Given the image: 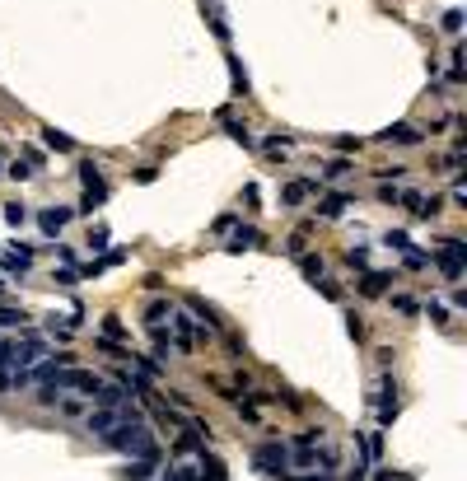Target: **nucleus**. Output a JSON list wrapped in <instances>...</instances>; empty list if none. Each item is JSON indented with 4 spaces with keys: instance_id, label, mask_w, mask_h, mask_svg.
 Here are the masks:
<instances>
[{
    "instance_id": "f257e3e1",
    "label": "nucleus",
    "mask_w": 467,
    "mask_h": 481,
    "mask_svg": "<svg viewBox=\"0 0 467 481\" xmlns=\"http://www.w3.org/2000/svg\"><path fill=\"white\" fill-rule=\"evenodd\" d=\"M103 444L108 449H117V453H126V458H159V449H155V439H150V425L145 420H117L108 435H103Z\"/></svg>"
},
{
    "instance_id": "f03ea898",
    "label": "nucleus",
    "mask_w": 467,
    "mask_h": 481,
    "mask_svg": "<svg viewBox=\"0 0 467 481\" xmlns=\"http://www.w3.org/2000/svg\"><path fill=\"white\" fill-rule=\"evenodd\" d=\"M79 183H84V197H79V215H93L98 206L108 201V183H103V169L93 159H79Z\"/></svg>"
},
{
    "instance_id": "7ed1b4c3",
    "label": "nucleus",
    "mask_w": 467,
    "mask_h": 481,
    "mask_svg": "<svg viewBox=\"0 0 467 481\" xmlns=\"http://www.w3.org/2000/svg\"><path fill=\"white\" fill-rule=\"evenodd\" d=\"M430 262L439 266V276H444V280H458V276H463V266H467V238H458V234L444 238Z\"/></svg>"
},
{
    "instance_id": "20e7f679",
    "label": "nucleus",
    "mask_w": 467,
    "mask_h": 481,
    "mask_svg": "<svg viewBox=\"0 0 467 481\" xmlns=\"http://www.w3.org/2000/svg\"><path fill=\"white\" fill-rule=\"evenodd\" d=\"M252 463L262 467L266 477H285V472H290V449H285L280 439H266L262 449L252 453Z\"/></svg>"
},
{
    "instance_id": "39448f33",
    "label": "nucleus",
    "mask_w": 467,
    "mask_h": 481,
    "mask_svg": "<svg viewBox=\"0 0 467 481\" xmlns=\"http://www.w3.org/2000/svg\"><path fill=\"white\" fill-rule=\"evenodd\" d=\"M374 402H378V425L388 430L392 420H397V379H392V374H383V379H378V392H374Z\"/></svg>"
},
{
    "instance_id": "423d86ee",
    "label": "nucleus",
    "mask_w": 467,
    "mask_h": 481,
    "mask_svg": "<svg viewBox=\"0 0 467 481\" xmlns=\"http://www.w3.org/2000/svg\"><path fill=\"white\" fill-rule=\"evenodd\" d=\"M378 140H383V145H420V140H425V131H420V126H411V122H392L388 131H378Z\"/></svg>"
},
{
    "instance_id": "0eeeda50",
    "label": "nucleus",
    "mask_w": 467,
    "mask_h": 481,
    "mask_svg": "<svg viewBox=\"0 0 467 481\" xmlns=\"http://www.w3.org/2000/svg\"><path fill=\"white\" fill-rule=\"evenodd\" d=\"M66 224H70V206H52V211H38V229H43L47 238H56Z\"/></svg>"
},
{
    "instance_id": "6e6552de",
    "label": "nucleus",
    "mask_w": 467,
    "mask_h": 481,
    "mask_svg": "<svg viewBox=\"0 0 467 481\" xmlns=\"http://www.w3.org/2000/svg\"><path fill=\"white\" fill-rule=\"evenodd\" d=\"M257 243H262V229H257V224H234L224 248H229V252H248V248H257Z\"/></svg>"
},
{
    "instance_id": "1a4fd4ad",
    "label": "nucleus",
    "mask_w": 467,
    "mask_h": 481,
    "mask_svg": "<svg viewBox=\"0 0 467 481\" xmlns=\"http://www.w3.org/2000/svg\"><path fill=\"white\" fill-rule=\"evenodd\" d=\"M392 271H365V276H360V295H369V299H378V295H388L392 290Z\"/></svg>"
},
{
    "instance_id": "9d476101",
    "label": "nucleus",
    "mask_w": 467,
    "mask_h": 481,
    "mask_svg": "<svg viewBox=\"0 0 467 481\" xmlns=\"http://www.w3.org/2000/svg\"><path fill=\"white\" fill-rule=\"evenodd\" d=\"M187 309L197 313V323H201V327H206V332H224V323H220V313H215V309H210V304H206V299H201V295H187Z\"/></svg>"
},
{
    "instance_id": "9b49d317",
    "label": "nucleus",
    "mask_w": 467,
    "mask_h": 481,
    "mask_svg": "<svg viewBox=\"0 0 467 481\" xmlns=\"http://www.w3.org/2000/svg\"><path fill=\"white\" fill-rule=\"evenodd\" d=\"M159 472V458H126V467L117 472L122 481H150Z\"/></svg>"
},
{
    "instance_id": "f8f14e48",
    "label": "nucleus",
    "mask_w": 467,
    "mask_h": 481,
    "mask_svg": "<svg viewBox=\"0 0 467 481\" xmlns=\"http://www.w3.org/2000/svg\"><path fill=\"white\" fill-rule=\"evenodd\" d=\"M122 406H126V402H122ZM122 406H98V411L89 416V425H84V430H93V435H108L112 425L122 420Z\"/></svg>"
},
{
    "instance_id": "ddd939ff",
    "label": "nucleus",
    "mask_w": 467,
    "mask_h": 481,
    "mask_svg": "<svg viewBox=\"0 0 467 481\" xmlns=\"http://www.w3.org/2000/svg\"><path fill=\"white\" fill-rule=\"evenodd\" d=\"M197 477H201V481H229V472H224V463H220L215 453L201 449V458H197Z\"/></svg>"
},
{
    "instance_id": "4468645a",
    "label": "nucleus",
    "mask_w": 467,
    "mask_h": 481,
    "mask_svg": "<svg viewBox=\"0 0 467 481\" xmlns=\"http://www.w3.org/2000/svg\"><path fill=\"white\" fill-rule=\"evenodd\" d=\"M169 323H173V332H178V351H192V346H197V327H192V318H187V313H169Z\"/></svg>"
},
{
    "instance_id": "2eb2a0df",
    "label": "nucleus",
    "mask_w": 467,
    "mask_h": 481,
    "mask_svg": "<svg viewBox=\"0 0 467 481\" xmlns=\"http://www.w3.org/2000/svg\"><path fill=\"white\" fill-rule=\"evenodd\" d=\"M313 192H318V183H309V178H299V183H290L285 192H280V206L290 211V206H299L304 197H313Z\"/></svg>"
},
{
    "instance_id": "dca6fc26",
    "label": "nucleus",
    "mask_w": 467,
    "mask_h": 481,
    "mask_svg": "<svg viewBox=\"0 0 467 481\" xmlns=\"http://www.w3.org/2000/svg\"><path fill=\"white\" fill-rule=\"evenodd\" d=\"M346 206H351V197H346V192H327L323 201H318V215H323V220H337V215H346Z\"/></svg>"
},
{
    "instance_id": "f3484780",
    "label": "nucleus",
    "mask_w": 467,
    "mask_h": 481,
    "mask_svg": "<svg viewBox=\"0 0 467 481\" xmlns=\"http://www.w3.org/2000/svg\"><path fill=\"white\" fill-rule=\"evenodd\" d=\"M43 145L56 150V155H70V150H75V140L66 136V131H56V126H43Z\"/></svg>"
},
{
    "instance_id": "a211bd4d",
    "label": "nucleus",
    "mask_w": 467,
    "mask_h": 481,
    "mask_svg": "<svg viewBox=\"0 0 467 481\" xmlns=\"http://www.w3.org/2000/svg\"><path fill=\"white\" fill-rule=\"evenodd\" d=\"M126 397H131V392H126L122 383H103V388L93 392V402H98V406H122Z\"/></svg>"
},
{
    "instance_id": "6ab92c4d",
    "label": "nucleus",
    "mask_w": 467,
    "mask_h": 481,
    "mask_svg": "<svg viewBox=\"0 0 467 481\" xmlns=\"http://www.w3.org/2000/svg\"><path fill=\"white\" fill-rule=\"evenodd\" d=\"M299 271H304L309 280H323L327 276V262L318 257V252H299Z\"/></svg>"
},
{
    "instance_id": "aec40b11",
    "label": "nucleus",
    "mask_w": 467,
    "mask_h": 481,
    "mask_svg": "<svg viewBox=\"0 0 467 481\" xmlns=\"http://www.w3.org/2000/svg\"><path fill=\"white\" fill-rule=\"evenodd\" d=\"M215 117H220V126H224V131H229V136L238 140V145H252V136H248V126H243V122H234V117H229L224 108H220Z\"/></svg>"
},
{
    "instance_id": "412c9836",
    "label": "nucleus",
    "mask_w": 467,
    "mask_h": 481,
    "mask_svg": "<svg viewBox=\"0 0 467 481\" xmlns=\"http://www.w3.org/2000/svg\"><path fill=\"white\" fill-rule=\"evenodd\" d=\"M229 75H234V98H248V93H252V84H248V75H243L238 56H229Z\"/></svg>"
},
{
    "instance_id": "4be33fe9",
    "label": "nucleus",
    "mask_w": 467,
    "mask_h": 481,
    "mask_svg": "<svg viewBox=\"0 0 467 481\" xmlns=\"http://www.w3.org/2000/svg\"><path fill=\"white\" fill-rule=\"evenodd\" d=\"M351 169H355V164H351V159H346V155H337V159H327L323 178H327V183H337V178H346V173H351Z\"/></svg>"
},
{
    "instance_id": "5701e85b",
    "label": "nucleus",
    "mask_w": 467,
    "mask_h": 481,
    "mask_svg": "<svg viewBox=\"0 0 467 481\" xmlns=\"http://www.w3.org/2000/svg\"><path fill=\"white\" fill-rule=\"evenodd\" d=\"M169 299H155V304H150V309H145V327H164V318H169Z\"/></svg>"
},
{
    "instance_id": "b1692460",
    "label": "nucleus",
    "mask_w": 467,
    "mask_h": 481,
    "mask_svg": "<svg viewBox=\"0 0 467 481\" xmlns=\"http://www.w3.org/2000/svg\"><path fill=\"white\" fill-rule=\"evenodd\" d=\"M108 238H112V234H108V224H93L84 243H89V252H108Z\"/></svg>"
},
{
    "instance_id": "393cba45",
    "label": "nucleus",
    "mask_w": 467,
    "mask_h": 481,
    "mask_svg": "<svg viewBox=\"0 0 467 481\" xmlns=\"http://www.w3.org/2000/svg\"><path fill=\"white\" fill-rule=\"evenodd\" d=\"M383 248L406 252V248H411V234H406V229H388V234H383Z\"/></svg>"
},
{
    "instance_id": "a878e982",
    "label": "nucleus",
    "mask_w": 467,
    "mask_h": 481,
    "mask_svg": "<svg viewBox=\"0 0 467 481\" xmlns=\"http://www.w3.org/2000/svg\"><path fill=\"white\" fill-rule=\"evenodd\" d=\"M318 444H323V430H318V425H309V430L295 435V449H318Z\"/></svg>"
},
{
    "instance_id": "bb28decb",
    "label": "nucleus",
    "mask_w": 467,
    "mask_h": 481,
    "mask_svg": "<svg viewBox=\"0 0 467 481\" xmlns=\"http://www.w3.org/2000/svg\"><path fill=\"white\" fill-rule=\"evenodd\" d=\"M402 262H406V271H425V266H430V252L406 248V252H402Z\"/></svg>"
},
{
    "instance_id": "cd10ccee",
    "label": "nucleus",
    "mask_w": 467,
    "mask_h": 481,
    "mask_svg": "<svg viewBox=\"0 0 467 481\" xmlns=\"http://www.w3.org/2000/svg\"><path fill=\"white\" fill-rule=\"evenodd\" d=\"M304 243H309V224H304V229H295L290 238H285V252H290V257H299V252H304Z\"/></svg>"
},
{
    "instance_id": "c85d7f7f",
    "label": "nucleus",
    "mask_w": 467,
    "mask_h": 481,
    "mask_svg": "<svg viewBox=\"0 0 467 481\" xmlns=\"http://www.w3.org/2000/svg\"><path fill=\"white\" fill-rule=\"evenodd\" d=\"M5 220H10L15 229H19V224H29V206H24V201H10V206H5Z\"/></svg>"
},
{
    "instance_id": "c756f323",
    "label": "nucleus",
    "mask_w": 467,
    "mask_h": 481,
    "mask_svg": "<svg viewBox=\"0 0 467 481\" xmlns=\"http://www.w3.org/2000/svg\"><path fill=\"white\" fill-rule=\"evenodd\" d=\"M5 173H10L15 183H29V178H33V164H29V159H15V164H10Z\"/></svg>"
},
{
    "instance_id": "7c9ffc66",
    "label": "nucleus",
    "mask_w": 467,
    "mask_h": 481,
    "mask_svg": "<svg viewBox=\"0 0 467 481\" xmlns=\"http://www.w3.org/2000/svg\"><path fill=\"white\" fill-rule=\"evenodd\" d=\"M392 309H397V313H406V318H416V313H420V304H416L411 295H392Z\"/></svg>"
},
{
    "instance_id": "2f4dec72",
    "label": "nucleus",
    "mask_w": 467,
    "mask_h": 481,
    "mask_svg": "<svg viewBox=\"0 0 467 481\" xmlns=\"http://www.w3.org/2000/svg\"><path fill=\"white\" fill-rule=\"evenodd\" d=\"M425 313H430V323H449V304H439V299H430V304H425Z\"/></svg>"
},
{
    "instance_id": "473e14b6",
    "label": "nucleus",
    "mask_w": 467,
    "mask_h": 481,
    "mask_svg": "<svg viewBox=\"0 0 467 481\" xmlns=\"http://www.w3.org/2000/svg\"><path fill=\"white\" fill-rule=\"evenodd\" d=\"M346 332H351V337H355V342H365V318H360L355 309L346 313Z\"/></svg>"
},
{
    "instance_id": "72a5a7b5",
    "label": "nucleus",
    "mask_w": 467,
    "mask_h": 481,
    "mask_svg": "<svg viewBox=\"0 0 467 481\" xmlns=\"http://www.w3.org/2000/svg\"><path fill=\"white\" fill-rule=\"evenodd\" d=\"M210 29H215L220 43H229V24H224V10H210Z\"/></svg>"
},
{
    "instance_id": "f704fd0d",
    "label": "nucleus",
    "mask_w": 467,
    "mask_h": 481,
    "mask_svg": "<svg viewBox=\"0 0 467 481\" xmlns=\"http://www.w3.org/2000/svg\"><path fill=\"white\" fill-rule=\"evenodd\" d=\"M439 24H444V33H453V38H458V33H463V10H449Z\"/></svg>"
},
{
    "instance_id": "c9c22d12",
    "label": "nucleus",
    "mask_w": 467,
    "mask_h": 481,
    "mask_svg": "<svg viewBox=\"0 0 467 481\" xmlns=\"http://www.w3.org/2000/svg\"><path fill=\"white\" fill-rule=\"evenodd\" d=\"M24 318H29L24 309H0V327H24Z\"/></svg>"
},
{
    "instance_id": "e433bc0d",
    "label": "nucleus",
    "mask_w": 467,
    "mask_h": 481,
    "mask_svg": "<svg viewBox=\"0 0 467 481\" xmlns=\"http://www.w3.org/2000/svg\"><path fill=\"white\" fill-rule=\"evenodd\" d=\"M164 481H201V477H197V467H169Z\"/></svg>"
},
{
    "instance_id": "4c0bfd02",
    "label": "nucleus",
    "mask_w": 467,
    "mask_h": 481,
    "mask_svg": "<svg viewBox=\"0 0 467 481\" xmlns=\"http://www.w3.org/2000/svg\"><path fill=\"white\" fill-rule=\"evenodd\" d=\"M52 280H56V285H79V271L75 266H61V271H52Z\"/></svg>"
},
{
    "instance_id": "58836bf2",
    "label": "nucleus",
    "mask_w": 467,
    "mask_h": 481,
    "mask_svg": "<svg viewBox=\"0 0 467 481\" xmlns=\"http://www.w3.org/2000/svg\"><path fill=\"white\" fill-rule=\"evenodd\" d=\"M313 285H318L327 299H342V285H337V280H327V276H323V280H313Z\"/></svg>"
},
{
    "instance_id": "ea45409f",
    "label": "nucleus",
    "mask_w": 467,
    "mask_h": 481,
    "mask_svg": "<svg viewBox=\"0 0 467 481\" xmlns=\"http://www.w3.org/2000/svg\"><path fill=\"white\" fill-rule=\"evenodd\" d=\"M103 337H112V342H117V337H126V327H122V323H117V313H112L108 323H103Z\"/></svg>"
},
{
    "instance_id": "a19ab883",
    "label": "nucleus",
    "mask_w": 467,
    "mask_h": 481,
    "mask_svg": "<svg viewBox=\"0 0 467 481\" xmlns=\"http://www.w3.org/2000/svg\"><path fill=\"white\" fill-rule=\"evenodd\" d=\"M397 192H402V187H388V183H383V187H378V201H383V206H397Z\"/></svg>"
},
{
    "instance_id": "79ce46f5",
    "label": "nucleus",
    "mask_w": 467,
    "mask_h": 481,
    "mask_svg": "<svg viewBox=\"0 0 467 481\" xmlns=\"http://www.w3.org/2000/svg\"><path fill=\"white\" fill-rule=\"evenodd\" d=\"M346 262H351V266H365V262H369V252H365V248H346Z\"/></svg>"
},
{
    "instance_id": "37998d69",
    "label": "nucleus",
    "mask_w": 467,
    "mask_h": 481,
    "mask_svg": "<svg viewBox=\"0 0 467 481\" xmlns=\"http://www.w3.org/2000/svg\"><path fill=\"white\" fill-rule=\"evenodd\" d=\"M449 197H453V206H458V211H467V187H463V183H453Z\"/></svg>"
},
{
    "instance_id": "c03bdc74",
    "label": "nucleus",
    "mask_w": 467,
    "mask_h": 481,
    "mask_svg": "<svg viewBox=\"0 0 467 481\" xmlns=\"http://www.w3.org/2000/svg\"><path fill=\"white\" fill-rule=\"evenodd\" d=\"M337 150H342V155H355L360 140H355V136H342V140H337Z\"/></svg>"
},
{
    "instance_id": "a18cd8bd",
    "label": "nucleus",
    "mask_w": 467,
    "mask_h": 481,
    "mask_svg": "<svg viewBox=\"0 0 467 481\" xmlns=\"http://www.w3.org/2000/svg\"><path fill=\"white\" fill-rule=\"evenodd\" d=\"M234 224H238V215H234V211H229V215H220V220H215V229H220V234H229Z\"/></svg>"
},
{
    "instance_id": "49530a36",
    "label": "nucleus",
    "mask_w": 467,
    "mask_h": 481,
    "mask_svg": "<svg viewBox=\"0 0 467 481\" xmlns=\"http://www.w3.org/2000/svg\"><path fill=\"white\" fill-rule=\"evenodd\" d=\"M285 481H332V477H323V472H309V477H285Z\"/></svg>"
}]
</instances>
